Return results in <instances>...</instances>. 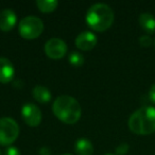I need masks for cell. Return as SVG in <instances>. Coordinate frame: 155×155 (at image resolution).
<instances>
[{"instance_id":"obj_1","label":"cell","mask_w":155,"mask_h":155,"mask_svg":"<svg viewBox=\"0 0 155 155\" xmlns=\"http://www.w3.org/2000/svg\"><path fill=\"white\" fill-rule=\"evenodd\" d=\"M52 110L56 118L67 124L78 122L82 115V108L78 100L67 95L60 96L54 100Z\"/></svg>"},{"instance_id":"obj_2","label":"cell","mask_w":155,"mask_h":155,"mask_svg":"<svg viewBox=\"0 0 155 155\" xmlns=\"http://www.w3.org/2000/svg\"><path fill=\"white\" fill-rule=\"evenodd\" d=\"M129 127L137 135H149L155 132V108L142 106L129 118Z\"/></svg>"},{"instance_id":"obj_3","label":"cell","mask_w":155,"mask_h":155,"mask_svg":"<svg viewBox=\"0 0 155 155\" xmlns=\"http://www.w3.org/2000/svg\"><path fill=\"white\" fill-rule=\"evenodd\" d=\"M86 22L94 31L103 32L114 22V12L106 3H95L87 11Z\"/></svg>"},{"instance_id":"obj_4","label":"cell","mask_w":155,"mask_h":155,"mask_svg":"<svg viewBox=\"0 0 155 155\" xmlns=\"http://www.w3.org/2000/svg\"><path fill=\"white\" fill-rule=\"evenodd\" d=\"M18 31L21 37L26 39L37 38L44 31V22L37 16H26L20 20Z\"/></svg>"},{"instance_id":"obj_5","label":"cell","mask_w":155,"mask_h":155,"mask_svg":"<svg viewBox=\"0 0 155 155\" xmlns=\"http://www.w3.org/2000/svg\"><path fill=\"white\" fill-rule=\"evenodd\" d=\"M19 135V125L11 117L0 118V146L12 144Z\"/></svg>"},{"instance_id":"obj_6","label":"cell","mask_w":155,"mask_h":155,"mask_svg":"<svg viewBox=\"0 0 155 155\" xmlns=\"http://www.w3.org/2000/svg\"><path fill=\"white\" fill-rule=\"evenodd\" d=\"M45 52L48 58L52 60H60L67 53V45L61 38H50L45 44Z\"/></svg>"},{"instance_id":"obj_7","label":"cell","mask_w":155,"mask_h":155,"mask_svg":"<svg viewBox=\"0 0 155 155\" xmlns=\"http://www.w3.org/2000/svg\"><path fill=\"white\" fill-rule=\"evenodd\" d=\"M21 116L24 121L29 127H37L43 119V115L39 107L33 103H27L22 106Z\"/></svg>"},{"instance_id":"obj_8","label":"cell","mask_w":155,"mask_h":155,"mask_svg":"<svg viewBox=\"0 0 155 155\" xmlns=\"http://www.w3.org/2000/svg\"><path fill=\"white\" fill-rule=\"evenodd\" d=\"M74 43L78 49L82 50V51H89V50L94 49L95 46L97 45L98 38L91 31H84L75 37Z\"/></svg>"},{"instance_id":"obj_9","label":"cell","mask_w":155,"mask_h":155,"mask_svg":"<svg viewBox=\"0 0 155 155\" xmlns=\"http://www.w3.org/2000/svg\"><path fill=\"white\" fill-rule=\"evenodd\" d=\"M15 75V69L11 61L0 56V83L7 84L11 82Z\"/></svg>"},{"instance_id":"obj_10","label":"cell","mask_w":155,"mask_h":155,"mask_svg":"<svg viewBox=\"0 0 155 155\" xmlns=\"http://www.w3.org/2000/svg\"><path fill=\"white\" fill-rule=\"evenodd\" d=\"M17 22V15L11 9H5L0 12V30L8 32L15 27Z\"/></svg>"},{"instance_id":"obj_11","label":"cell","mask_w":155,"mask_h":155,"mask_svg":"<svg viewBox=\"0 0 155 155\" xmlns=\"http://www.w3.org/2000/svg\"><path fill=\"white\" fill-rule=\"evenodd\" d=\"M32 96L37 102L46 104L51 100V91L43 85H36L32 89Z\"/></svg>"},{"instance_id":"obj_12","label":"cell","mask_w":155,"mask_h":155,"mask_svg":"<svg viewBox=\"0 0 155 155\" xmlns=\"http://www.w3.org/2000/svg\"><path fill=\"white\" fill-rule=\"evenodd\" d=\"M74 151L78 155H93L94 146L91 140L86 138H80L75 141Z\"/></svg>"},{"instance_id":"obj_13","label":"cell","mask_w":155,"mask_h":155,"mask_svg":"<svg viewBox=\"0 0 155 155\" xmlns=\"http://www.w3.org/2000/svg\"><path fill=\"white\" fill-rule=\"evenodd\" d=\"M139 25L146 32H155V17L150 13H142L139 16Z\"/></svg>"},{"instance_id":"obj_14","label":"cell","mask_w":155,"mask_h":155,"mask_svg":"<svg viewBox=\"0 0 155 155\" xmlns=\"http://www.w3.org/2000/svg\"><path fill=\"white\" fill-rule=\"evenodd\" d=\"M36 5L41 12L50 13V12H53L56 9L58 2L56 0H37Z\"/></svg>"},{"instance_id":"obj_15","label":"cell","mask_w":155,"mask_h":155,"mask_svg":"<svg viewBox=\"0 0 155 155\" xmlns=\"http://www.w3.org/2000/svg\"><path fill=\"white\" fill-rule=\"evenodd\" d=\"M68 60H69V63L75 67H80L84 64V58H83V55L77 51L71 52L68 56Z\"/></svg>"},{"instance_id":"obj_16","label":"cell","mask_w":155,"mask_h":155,"mask_svg":"<svg viewBox=\"0 0 155 155\" xmlns=\"http://www.w3.org/2000/svg\"><path fill=\"white\" fill-rule=\"evenodd\" d=\"M129 149H130L129 144L125 143V142H123V143L119 144V146L116 148V154L117 155H124L127 153Z\"/></svg>"},{"instance_id":"obj_17","label":"cell","mask_w":155,"mask_h":155,"mask_svg":"<svg viewBox=\"0 0 155 155\" xmlns=\"http://www.w3.org/2000/svg\"><path fill=\"white\" fill-rule=\"evenodd\" d=\"M139 44L142 47H149L152 44V38L149 35H142L139 37Z\"/></svg>"},{"instance_id":"obj_18","label":"cell","mask_w":155,"mask_h":155,"mask_svg":"<svg viewBox=\"0 0 155 155\" xmlns=\"http://www.w3.org/2000/svg\"><path fill=\"white\" fill-rule=\"evenodd\" d=\"M5 155H21L20 154V151L18 150L15 147H10L5 150Z\"/></svg>"},{"instance_id":"obj_19","label":"cell","mask_w":155,"mask_h":155,"mask_svg":"<svg viewBox=\"0 0 155 155\" xmlns=\"http://www.w3.org/2000/svg\"><path fill=\"white\" fill-rule=\"evenodd\" d=\"M149 99L151 102L155 103V83L151 86L150 91H149Z\"/></svg>"},{"instance_id":"obj_20","label":"cell","mask_w":155,"mask_h":155,"mask_svg":"<svg viewBox=\"0 0 155 155\" xmlns=\"http://www.w3.org/2000/svg\"><path fill=\"white\" fill-rule=\"evenodd\" d=\"M63 155H71V154H63Z\"/></svg>"},{"instance_id":"obj_21","label":"cell","mask_w":155,"mask_h":155,"mask_svg":"<svg viewBox=\"0 0 155 155\" xmlns=\"http://www.w3.org/2000/svg\"><path fill=\"white\" fill-rule=\"evenodd\" d=\"M105 155H113V154H105Z\"/></svg>"},{"instance_id":"obj_22","label":"cell","mask_w":155,"mask_h":155,"mask_svg":"<svg viewBox=\"0 0 155 155\" xmlns=\"http://www.w3.org/2000/svg\"><path fill=\"white\" fill-rule=\"evenodd\" d=\"M0 155H1V152H0Z\"/></svg>"}]
</instances>
